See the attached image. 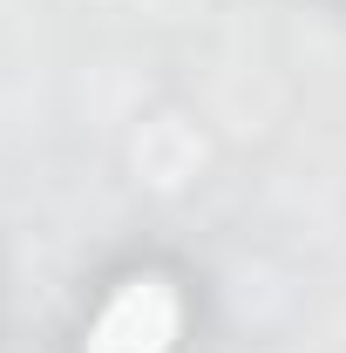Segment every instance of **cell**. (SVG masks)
<instances>
[{"label":"cell","instance_id":"1","mask_svg":"<svg viewBox=\"0 0 346 353\" xmlns=\"http://www.w3.org/2000/svg\"><path fill=\"white\" fill-rule=\"evenodd\" d=\"M176 326H183L176 285L156 279V272H143V279H130V285L109 292V306L95 312L82 353H170Z\"/></svg>","mask_w":346,"mask_h":353}]
</instances>
